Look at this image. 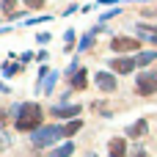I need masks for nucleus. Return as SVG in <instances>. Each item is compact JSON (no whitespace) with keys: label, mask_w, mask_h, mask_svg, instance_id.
Returning a JSON list of instances; mask_svg holds the SVG:
<instances>
[{"label":"nucleus","mask_w":157,"mask_h":157,"mask_svg":"<svg viewBox=\"0 0 157 157\" xmlns=\"http://www.w3.org/2000/svg\"><path fill=\"white\" fill-rule=\"evenodd\" d=\"M80 127H83V121H80V119H75V121H69V124L63 127V135H75V132H77Z\"/></svg>","instance_id":"13"},{"label":"nucleus","mask_w":157,"mask_h":157,"mask_svg":"<svg viewBox=\"0 0 157 157\" xmlns=\"http://www.w3.org/2000/svg\"><path fill=\"white\" fill-rule=\"evenodd\" d=\"M86 86H88V72L86 69H77L72 75V88H86Z\"/></svg>","instance_id":"8"},{"label":"nucleus","mask_w":157,"mask_h":157,"mask_svg":"<svg viewBox=\"0 0 157 157\" xmlns=\"http://www.w3.org/2000/svg\"><path fill=\"white\" fill-rule=\"evenodd\" d=\"M138 39H130V36H116L113 41H110V50L113 52H132V50H138Z\"/></svg>","instance_id":"4"},{"label":"nucleus","mask_w":157,"mask_h":157,"mask_svg":"<svg viewBox=\"0 0 157 157\" xmlns=\"http://www.w3.org/2000/svg\"><path fill=\"white\" fill-rule=\"evenodd\" d=\"M130 135H132V138L146 135V121H144V119H141V121H135V127H130Z\"/></svg>","instance_id":"10"},{"label":"nucleus","mask_w":157,"mask_h":157,"mask_svg":"<svg viewBox=\"0 0 157 157\" xmlns=\"http://www.w3.org/2000/svg\"><path fill=\"white\" fill-rule=\"evenodd\" d=\"M157 58V52H141L138 58H135V66H144V63H152Z\"/></svg>","instance_id":"12"},{"label":"nucleus","mask_w":157,"mask_h":157,"mask_svg":"<svg viewBox=\"0 0 157 157\" xmlns=\"http://www.w3.org/2000/svg\"><path fill=\"white\" fill-rule=\"evenodd\" d=\"M138 91L141 94H157V72L138 75Z\"/></svg>","instance_id":"3"},{"label":"nucleus","mask_w":157,"mask_h":157,"mask_svg":"<svg viewBox=\"0 0 157 157\" xmlns=\"http://www.w3.org/2000/svg\"><path fill=\"white\" fill-rule=\"evenodd\" d=\"M135 157H149V155H146V152H138V155H135Z\"/></svg>","instance_id":"17"},{"label":"nucleus","mask_w":157,"mask_h":157,"mask_svg":"<svg viewBox=\"0 0 157 157\" xmlns=\"http://www.w3.org/2000/svg\"><path fill=\"white\" fill-rule=\"evenodd\" d=\"M97 86H99L102 91H113V88H116V77L108 75V72H99V75H97Z\"/></svg>","instance_id":"6"},{"label":"nucleus","mask_w":157,"mask_h":157,"mask_svg":"<svg viewBox=\"0 0 157 157\" xmlns=\"http://www.w3.org/2000/svg\"><path fill=\"white\" fill-rule=\"evenodd\" d=\"M110 69L119 72V75H127V72L135 69V61H132V58H113V61H110Z\"/></svg>","instance_id":"5"},{"label":"nucleus","mask_w":157,"mask_h":157,"mask_svg":"<svg viewBox=\"0 0 157 157\" xmlns=\"http://www.w3.org/2000/svg\"><path fill=\"white\" fill-rule=\"evenodd\" d=\"M52 113H55V116H61V119H63V116H77V113H80V108H77V105H72V108H58V110H52Z\"/></svg>","instance_id":"11"},{"label":"nucleus","mask_w":157,"mask_h":157,"mask_svg":"<svg viewBox=\"0 0 157 157\" xmlns=\"http://www.w3.org/2000/svg\"><path fill=\"white\" fill-rule=\"evenodd\" d=\"M138 36L141 39H149L157 44V28H149V25H138Z\"/></svg>","instance_id":"9"},{"label":"nucleus","mask_w":157,"mask_h":157,"mask_svg":"<svg viewBox=\"0 0 157 157\" xmlns=\"http://www.w3.org/2000/svg\"><path fill=\"white\" fill-rule=\"evenodd\" d=\"M39 124H41V108L33 105V102L22 105L19 119H17V130L19 132H30V130H39Z\"/></svg>","instance_id":"1"},{"label":"nucleus","mask_w":157,"mask_h":157,"mask_svg":"<svg viewBox=\"0 0 157 157\" xmlns=\"http://www.w3.org/2000/svg\"><path fill=\"white\" fill-rule=\"evenodd\" d=\"M72 152H75V146H72V144H66V146H61V149H55V152H52L50 157H69Z\"/></svg>","instance_id":"14"},{"label":"nucleus","mask_w":157,"mask_h":157,"mask_svg":"<svg viewBox=\"0 0 157 157\" xmlns=\"http://www.w3.org/2000/svg\"><path fill=\"white\" fill-rule=\"evenodd\" d=\"M108 152H110V157H124L127 155V144H124L121 138H113L110 146H108Z\"/></svg>","instance_id":"7"},{"label":"nucleus","mask_w":157,"mask_h":157,"mask_svg":"<svg viewBox=\"0 0 157 157\" xmlns=\"http://www.w3.org/2000/svg\"><path fill=\"white\" fill-rule=\"evenodd\" d=\"M3 8H6V11L11 14V11H14V0H3Z\"/></svg>","instance_id":"16"},{"label":"nucleus","mask_w":157,"mask_h":157,"mask_svg":"<svg viewBox=\"0 0 157 157\" xmlns=\"http://www.w3.org/2000/svg\"><path fill=\"white\" fill-rule=\"evenodd\" d=\"M22 3H25L28 8H41V6H44V0H22Z\"/></svg>","instance_id":"15"},{"label":"nucleus","mask_w":157,"mask_h":157,"mask_svg":"<svg viewBox=\"0 0 157 157\" xmlns=\"http://www.w3.org/2000/svg\"><path fill=\"white\" fill-rule=\"evenodd\" d=\"M63 135V127H44V130H39L36 135H33V144L36 146H50L55 138H61Z\"/></svg>","instance_id":"2"}]
</instances>
